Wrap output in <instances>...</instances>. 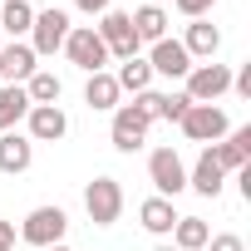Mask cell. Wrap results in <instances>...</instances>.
<instances>
[{"mask_svg":"<svg viewBox=\"0 0 251 251\" xmlns=\"http://www.w3.org/2000/svg\"><path fill=\"white\" fill-rule=\"evenodd\" d=\"M148 128H153V118H148L138 103H118V108H113V128H108V138H113L118 153H138V148L148 143Z\"/></svg>","mask_w":251,"mask_h":251,"instance_id":"obj_1","label":"cell"},{"mask_svg":"<svg viewBox=\"0 0 251 251\" xmlns=\"http://www.w3.org/2000/svg\"><path fill=\"white\" fill-rule=\"evenodd\" d=\"M94 30H99V40H103L108 59H133V54H138V35H133L128 10H103Z\"/></svg>","mask_w":251,"mask_h":251,"instance_id":"obj_2","label":"cell"},{"mask_svg":"<svg viewBox=\"0 0 251 251\" xmlns=\"http://www.w3.org/2000/svg\"><path fill=\"white\" fill-rule=\"evenodd\" d=\"M84 212H89L94 226H113L118 212H123V187H118V177H94V182L84 187Z\"/></svg>","mask_w":251,"mask_h":251,"instance_id":"obj_3","label":"cell"},{"mask_svg":"<svg viewBox=\"0 0 251 251\" xmlns=\"http://www.w3.org/2000/svg\"><path fill=\"white\" fill-rule=\"evenodd\" d=\"M64 54H69V64H79L84 74H103V64H108V50H103V40H99L94 25H74L69 40H64Z\"/></svg>","mask_w":251,"mask_h":251,"instance_id":"obj_4","label":"cell"},{"mask_svg":"<svg viewBox=\"0 0 251 251\" xmlns=\"http://www.w3.org/2000/svg\"><path fill=\"white\" fill-rule=\"evenodd\" d=\"M64 231H69V217H64V207H35V212L25 217V226H20V236H25L35 251H45V246H59V241H64Z\"/></svg>","mask_w":251,"mask_h":251,"instance_id":"obj_5","label":"cell"},{"mask_svg":"<svg viewBox=\"0 0 251 251\" xmlns=\"http://www.w3.org/2000/svg\"><path fill=\"white\" fill-rule=\"evenodd\" d=\"M69 15L64 10H35V25H30V50H35V59L40 54H54V50H64V40H69Z\"/></svg>","mask_w":251,"mask_h":251,"instance_id":"obj_6","label":"cell"},{"mask_svg":"<svg viewBox=\"0 0 251 251\" xmlns=\"http://www.w3.org/2000/svg\"><path fill=\"white\" fill-rule=\"evenodd\" d=\"M226 89H231V69L207 59V64H192V69H187V89H182V94H187L192 103H217Z\"/></svg>","mask_w":251,"mask_h":251,"instance_id":"obj_7","label":"cell"},{"mask_svg":"<svg viewBox=\"0 0 251 251\" xmlns=\"http://www.w3.org/2000/svg\"><path fill=\"white\" fill-rule=\"evenodd\" d=\"M177 123H182V133L192 143H222L226 138V113L217 103H187V113Z\"/></svg>","mask_w":251,"mask_h":251,"instance_id":"obj_8","label":"cell"},{"mask_svg":"<svg viewBox=\"0 0 251 251\" xmlns=\"http://www.w3.org/2000/svg\"><path fill=\"white\" fill-rule=\"evenodd\" d=\"M148 177H153L158 197H168V202L187 187V168H182V158H177L173 148H153V158H148Z\"/></svg>","mask_w":251,"mask_h":251,"instance_id":"obj_9","label":"cell"},{"mask_svg":"<svg viewBox=\"0 0 251 251\" xmlns=\"http://www.w3.org/2000/svg\"><path fill=\"white\" fill-rule=\"evenodd\" d=\"M25 123H30V143H59L69 133V118H64L59 103H35L25 113Z\"/></svg>","mask_w":251,"mask_h":251,"instance_id":"obj_10","label":"cell"},{"mask_svg":"<svg viewBox=\"0 0 251 251\" xmlns=\"http://www.w3.org/2000/svg\"><path fill=\"white\" fill-rule=\"evenodd\" d=\"M148 69H153V74H168V79H187L192 59H187L182 40H158V45H153V54H148Z\"/></svg>","mask_w":251,"mask_h":251,"instance_id":"obj_11","label":"cell"},{"mask_svg":"<svg viewBox=\"0 0 251 251\" xmlns=\"http://www.w3.org/2000/svg\"><path fill=\"white\" fill-rule=\"evenodd\" d=\"M212 153H217V163H222L226 173H241V168L251 163V128H226V138L212 143Z\"/></svg>","mask_w":251,"mask_h":251,"instance_id":"obj_12","label":"cell"},{"mask_svg":"<svg viewBox=\"0 0 251 251\" xmlns=\"http://www.w3.org/2000/svg\"><path fill=\"white\" fill-rule=\"evenodd\" d=\"M222 182H226V168L217 163V153H212V148H202V153H197V168L187 173V187H192V192H202V197H217V192H222Z\"/></svg>","mask_w":251,"mask_h":251,"instance_id":"obj_13","label":"cell"},{"mask_svg":"<svg viewBox=\"0 0 251 251\" xmlns=\"http://www.w3.org/2000/svg\"><path fill=\"white\" fill-rule=\"evenodd\" d=\"M30 163H35V143H30L25 133H15V128L0 133V173L15 177V173H25Z\"/></svg>","mask_w":251,"mask_h":251,"instance_id":"obj_14","label":"cell"},{"mask_svg":"<svg viewBox=\"0 0 251 251\" xmlns=\"http://www.w3.org/2000/svg\"><path fill=\"white\" fill-rule=\"evenodd\" d=\"M35 74V50L10 40V50H0V79H10V84H25Z\"/></svg>","mask_w":251,"mask_h":251,"instance_id":"obj_15","label":"cell"},{"mask_svg":"<svg viewBox=\"0 0 251 251\" xmlns=\"http://www.w3.org/2000/svg\"><path fill=\"white\" fill-rule=\"evenodd\" d=\"M182 50H187V59H212V54L222 50V30H217V25H207V20H192V25H187Z\"/></svg>","mask_w":251,"mask_h":251,"instance_id":"obj_16","label":"cell"},{"mask_svg":"<svg viewBox=\"0 0 251 251\" xmlns=\"http://www.w3.org/2000/svg\"><path fill=\"white\" fill-rule=\"evenodd\" d=\"M138 222H143L153 236H173V226H177V212H173V202H168V197H148V202L138 207Z\"/></svg>","mask_w":251,"mask_h":251,"instance_id":"obj_17","label":"cell"},{"mask_svg":"<svg viewBox=\"0 0 251 251\" xmlns=\"http://www.w3.org/2000/svg\"><path fill=\"white\" fill-rule=\"evenodd\" d=\"M25 113H30V94H25V84H5V89H0V133H10Z\"/></svg>","mask_w":251,"mask_h":251,"instance_id":"obj_18","label":"cell"},{"mask_svg":"<svg viewBox=\"0 0 251 251\" xmlns=\"http://www.w3.org/2000/svg\"><path fill=\"white\" fill-rule=\"evenodd\" d=\"M133 20V35H138V45L148 40V45H158V40H168V15H163V5H143L138 15H128Z\"/></svg>","mask_w":251,"mask_h":251,"instance_id":"obj_19","label":"cell"},{"mask_svg":"<svg viewBox=\"0 0 251 251\" xmlns=\"http://www.w3.org/2000/svg\"><path fill=\"white\" fill-rule=\"evenodd\" d=\"M30 25H35V10H30V0H5V5H0V30H5L10 40L30 35Z\"/></svg>","mask_w":251,"mask_h":251,"instance_id":"obj_20","label":"cell"},{"mask_svg":"<svg viewBox=\"0 0 251 251\" xmlns=\"http://www.w3.org/2000/svg\"><path fill=\"white\" fill-rule=\"evenodd\" d=\"M118 99H123V89L113 84V74H89V84H84L89 108H118Z\"/></svg>","mask_w":251,"mask_h":251,"instance_id":"obj_21","label":"cell"},{"mask_svg":"<svg viewBox=\"0 0 251 251\" xmlns=\"http://www.w3.org/2000/svg\"><path fill=\"white\" fill-rule=\"evenodd\" d=\"M207 236H212V226L202 217H177V226H173V246L177 251H202Z\"/></svg>","mask_w":251,"mask_h":251,"instance_id":"obj_22","label":"cell"},{"mask_svg":"<svg viewBox=\"0 0 251 251\" xmlns=\"http://www.w3.org/2000/svg\"><path fill=\"white\" fill-rule=\"evenodd\" d=\"M25 94H30V108H35V103H59L64 84H59V74H50V69H35V74L25 79Z\"/></svg>","mask_w":251,"mask_h":251,"instance_id":"obj_23","label":"cell"},{"mask_svg":"<svg viewBox=\"0 0 251 251\" xmlns=\"http://www.w3.org/2000/svg\"><path fill=\"white\" fill-rule=\"evenodd\" d=\"M113 84H118V89H128V94H143V89L153 84L148 59H138V54H133V59H123V64H118V74H113Z\"/></svg>","mask_w":251,"mask_h":251,"instance_id":"obj_24","label":"cell"},{"mask_svg":"<svg viewBox=\"0 0 251 251\" xmlns=\"http://www.w3.org/2000/svg\"><path fill=\"white\" fill-rule=\"evenodd\" d=\"M187 103H192L187 94H158V113H153V118H173V123H177V118L187 113Z\"/></svg>","mask_w":251,"mask_h":251,"instance_id":"obj_25","label":"cell"},{"mask_svg":"<svg viewBox=\"0 0 251 251\" xmlns=\"http://www.w3.org/2000/svg\"><path fill=\"white\" fill-rule=\"evenodd\" d=\"M207 251H246V241L236 231H222V236H207Z\"/></svg>","mask_w":251,"mask_h":251,"instance_id":"obj_26","label":"cell"},{"mask_svg":"<svg viewBox=\"0 0 251 251\" xmlns=\"http://www.w3.org/2000/svg\"><path fill=\"white\" fill-rule=\"evenodd\" d=\"M173 5H177V10L187 15V20H202V15H207V10L217 5V0H173Z\"/></svg>","mask_w":251,"mask_h":251,"instance_id":"obj_27","label":"cell"},{"mask_svg":"<svg viewBox=\"0 0 251 251\" xmlns=\"http://www.w3.org/2000/svg\"><path fill=\"white\" fill-rule=\"evenodd\" d=\"M231 89H236L241 99H251V64H241V69L231 74Z\"/></svg>","mask_w":251,"mask_h":251,"instance_id":"obj_28","label":"cell"},{"mask_svg":"<svg viewBox=\"0 0 251 251\" xmlns=\"http://www.w3.org/2000/svg\"><path fill=\"white\" fill-rule=\"evenodd\" d=\"M74 5H79L84 15H103V10H113V0H74Z\"/></svg>","mask_w":251,"mask_h":251,"instance_id":"obj_29","label":"cell"},{"mask_svg":"<svg viewBox=\"0 0 251 251\" xmlns=\"http://www.w3.org/2000/svg\"><path fill=\"white\" fill-rule=\"evenodd\" d=\"M0 251H15V222H0Z\"/></svg>","mask_w":251,"mask_h":251,"instance_id":"obj_30","label":"cell"},{"mask_svg":"<svg viewBox=\"0 0 251 251\" xmlns=\"http://www.w3.org/2000/svg\"><path fill=\"white\" fill-rule=\"evenodd\" d=\"M45 251H69V246H64V241H59V246H45Z\"/></svg>","mask_w":251,"mask_h":251,"instance_id":"obj_31","label":"cell"},{"mask_svg":"<svg viewBox=\"0 0 251 251\" xmlns=\"http://www.w3.org/2000/svg\"><path fill=\"white\" fill-rule=\"evenodd\" d=\"M158 251H177V246H158Z\"/></svg>","mask_w":251,"mask_h":251,"instance_id":"obj_32","label":"cell"},{"mask_svg":"<svg viewBox=\"0 0 251 251\" xmlns=\"http://www.w3.org/2000/svg\"><path fill=\"white\" fill-rule=\"evenodd\" d=\"M148 5H163V0H148Z\"/></svg>","mask_w":251,"mask_h":251,"instance_id":"obj_33","label":"cell"}]
</instances>
